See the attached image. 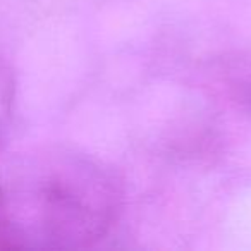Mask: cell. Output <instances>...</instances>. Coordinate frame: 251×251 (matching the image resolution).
<instances>
[{"label":"cell","mask_w":251,"mask_h":251,"mask_svg":"<svg viewBox=\"0 0 251 251\" xmlns=\"http://www.w3.org/2000/svg\"><path fill=\"white\" fill-rule=\"evenodd\" d=\"M122 184L112 169L74 151L33 160L0 184V250H84L119 219Z\"/></svg>","instance_id":"6da1fadb"},{"label":"cell","mask_w":251,"mask_h":251,"mask_svg":"<svg viewBox=\"0 0 251 251\" xmlns=\"http://www.w3.org/2000/svg\"><path fill=\"white\" fill-rule=\"evenodd\" d=\"M14 105V81L12 74L4 64L0 62V143L7 133L9 122L12 117Z\"/></svg>","instance_id":"7a4b0ae2"}]
</instances>
